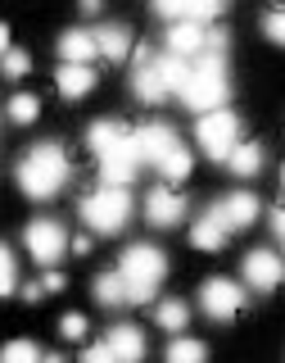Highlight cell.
Returning <instances> with one entry per match:
<instances>
[{"mask_svg":"<svg viewBox=\"0 0 285 363\" xmlns=\"http://www.w3.org/2000/svg\"><path fill=\"white\" fill-rule=\"evenodd\" d=\"M68 173H73L68 150H64L59 141H45V145H37V150L23 155L18 186H23V196H32V200H50V196H59V191H64Z\"/></svg>","mask_w":285,"mask_h":363,"instance_id":"obj_1","label":"cell"},{"mask_svg":"<svg viewBox=\"0 0 285 363\" xmlns=\"http://www.w3.org/2000/svg\"><path fill=\"white\" fill-rule=\"evenodd\" d=\"M118 277H122V286H127V300H136V304L154 300L158 281L168 277L163 250H154V245H132L127 255H122V264H118Z\"/></svg>","mask_w":285,"mask_h":363,"instance_id":"obj_2","label":"cell"},{"mask_svg":"<svg viewBox=\"0 0 285 363\" xmlns=\"http://www.w3.org/2000/svg\"><path fill=\"white\" fill-rule=\"evenodd\" d=\"M226 91H231V82H226V64L222 55H204V60L190 68V82L177 91L181 100H186L190 109H222L226 105Z\"/></svg>","mask_w":285,"mask_h":363,"instance_id":"obj_3","label":"cell"},{"mask_svg":"<svg viewBox=\"0 0 285 363\" xmlns=\"http://www.w3.org/2000/svg\"><path fill=\"white\" fill-rule=\"evenodd\" d=\"M82 218L91 232H122L132 218V191L127 186H100V191H91V196L82 200Z\"/></svg>","mask_w":285,"mask_h":363,"instance_id":"obj_4","label":"cell"},{"mask_svg":"<svg viewBox=\"0 0 285 363\" xmlns=\"http://www.w3.org/2000/svg\"><path fill=\"white\" fill-rule=\"evenodd\" d=\"M195 141L209 159H226L235 150V141H240V118L231 109H209L195 128Z\"/></svg>","mask_w":285,"mask_h":363,"instance_id":"obj_5","label":"cell"},{"mask_svg":"<svg viewBox=\"0 0 285 363\" xmlns=\"http://www.w3.org/2000/svg\"><path fill=\"white\" fill-rule=\"evenodd\" d=\"M23 241H28V255L37 259V264H59L64 250H68V232H64V223H54V218H37L23 232Z\"/></svg>","mask_w":285,"mask_h":363,"instance_id":"obj_6","label":"cell"},{"mask_svg":"<svg viewBox=\"0 0 285 363\" xmlns=\"http://www.w3.org/2000/svg\"><path fill=\"white\" fill-rule=\"evenodd\" d=\"M199 304H204V313H209V318L226 323V318H235V313L245 309V291L235 286V281H226V277H213V281H204Z\"/></svg>","mask_w":285,"mask_h":363,"instance_id":"obj_7","label":"cell"},{"mask_svg":"<svg viewBox=\"0 0 285 363\" xmlns=\"http://www.w3.org/2000/svg\"><path fill=\"white\" fill-rule=\"evenodd\" d=\"M132 145H136V159L141 164H163V155L177 145V132L168 128V123H145V128H136L132 132Z\"/></svg>","mask_w":285,"mask_h":363,"instance_id":"obj_8","label":"cell"},{"mask_svg":"<svg viewBox=\"0 0 285 363\" xmlns=\"http://www.w3.org/2000/svg\"><path fill=\"white\" fill-rule=\"evenodd\" d=\"M285 277V259L272 255V250H249L245 255V281L254 291H277Z\"/></svg>","mask_w":285,"mask_h":363,"instance_id":"obj_9","label":"cell"},{"mask_svg":"<svg viewBox=\"0 0 285 363\" xmlns=\"http://www.w3.org/2000/svg\"><path fill=\"white\" fill-rule=\"evenodd\" d=\"M132 86H136V96L145 100V105H163L173 91H168V82H163V73H158V64H154V55L145 50H136V77H132Z\"/></svg>","mask_w":285,"mask_h":363,"instance_id":"obj_10","label":"cell"},{"mask_svg":"<svg viewBox=\"0 0 285 363\" xmlns=\"http://www.w3.org/2000/svg\"><path fill=\"white\" fill-rule=\"evenodd\" d=\"M213 218H218L226 232H240V227H249L258 218V196H254V191H231V196L213 209Z\"/></svg>","mask_w":285,"mask_h":363,"instance_id":"obj_11","label":"cell"},{"mask_svg":"<svg viewBox=\"0 0 285 363\" xmlns=\"http://www.w3.org/2000/svg\"><path fill=\"white\" fill-rule=\"evenodd\" d=\"M86 145H91V155H95V159H109V155H118V150H132V132L122 128V123L100 118V123H91Z\"/></svg>","mask_w":285,"mask_h":363,"instance_id":"obj_12","label":"cell"},{"mask_svg":"<svg viewBox=\"0 0 285 363\" xmlns=\"http://www.w3.org/2000/svg\"><path fill=\"white\" fill-rule=\"evenodd\" d=\"M181 213H186V200H181L173 186H154L150 196H145V218L154 227H177Z\"/></svg>","mask_w":285,"mask_h":363,"instance_id":"obj_13","label":"cell"},{"mask_svg":"<svg viewBox=\"0 0 285 363\" xmlns=\"http://www.w3.org/2000/svg\"><path fill=\"white\" fill-rule=\"evenodd\" d=\"M154 9L163 18H190V23H209L222 14V0H154Z\"/></svg>","mask_w":285,"mask_h":363,"instance_id":"obj_14","label":"cell"},{"mask_svg":"<svg viewBox=\"0 0 285 363\" xmlns=\"http://www.w3.org/2000/svg\"><path fill=\"white\" fill-rule=\"evenodd\" d=\"M105 345L113 350V359H118V363H141L145 359V336H141V327H132V323H118L105 336Z\"/></svg>","mask_w":285,"mask_h":363,"instance_id":"obj_15","label":"cell"},{"mask_svg":"<svg viewBox=\"0 0 285 363\" xmlns=\"http://www.w3.org/2000/svg\"><path fill=\"white\" fill-rule=\"evenodd\" d=\"M168 50L173 55H199L204 50V23H190V18H173V28H168Z\"/></svg>","mask_w":285,"mask_h":363,"instance_id":"obj_16","label":"cell"},{"mask_svg":"<svg viewBox=\"0 0 285 363\" xmlns=\"http://www.w3.org/2000/svg\"><path fill=\"white\" fill-rule=\"evenodd\" d=\"M59 55H64V64H91L100 55L95 32H82V28L64 32V37H59Z\"/></svg>","mask_w":285,"mask_h":363,"instance_id":"obj_17","label":"cell"},{"mask_svg":"<svg viewBox=\"0 0 285 363\" xmlns=\"http://www.w3.org/2000/svg\"><path fill=\"white\" fill-rule=\"evenodd\" d=\"M54 82H59V96L82 100V96H91V86H95V73H91V64H64L59 73H54Z\"/></svg>","mask_w":285,"mask_h":363,"instance_id":"obj_18","label":"cell"},{"mask_svg":"<svg viewBox=\"0 0 285 363\" xmlns=\"http://www.w3.org/2000/svg\"><path fill=\"white\" fill-rule=\"evenodd\" d=\"M95 45H100V55H109V60H127L132 55V32L122 28V23H109V28L95 32Z\"/></svg>","mask_w":285,"mask_h":363,"instance_id":"obj_19","label":"cell"},{"mask_svg":"<svg viewBox=\"0 0 285 363\" xmlns=\"http://www.w3.org/2000/svg\"><path fill=\"white\" fill-rule=\"evenodd\" d=\"M226 164H231V173H235V177H254L258 168H263V145H254V141H235V150L226 155Z\"/></svg>","mask_w":285,"mask_h":363,"instance_id":"obj_20","label":"cell"},{"mask_svg":"<svg viewBox=\"0 0 285 363\" xmlns=\"http://www.w3.org/2000/svg\"><path fill=\"white\" fill-rule=\"evenodd\" d=\"M190 241H195L199 250H222V245H226V227H222L218 218H213V209L204 213V218H199L195 227H190Z\"/></svg>","mask_w":285,"mask_h":363,"instance_id":"obj_21","label":"cell"},{"mask_svg":"<svg viewBox=\"0 0 285 363\" xmlns=\"http://www.w3.org/2000/svg\"><path fill=\"white\" fill-rule=\"evenodd\" d=\"M154 64H158V73H163V82H168V91H181V86L190 82V68H195V64L186 60V55H173V50H168L163 60H154Z\"/></svg>","mask_w":285,"mask_h":363,"instance_id":"obj_22","label":"cell"},{"mask_svg":"<svg viewBox=\"0 0 285 363\" xmlns=\"http://www.w3.org/2000/svg\"><path fill=\"white\" fill-rule=\"evenodd\" d=\"M204 359H209V345L195 336H177L168 345V363H204Z\"/></svg>","mask_w":285,"mask_h":363,"instance_id":"obj_23","label":"cell"},{"mask_svg":"<svg viewBox=\"0 0 285 363\" xmlns=\"http://www.w3.org/2000/svg\"><path fill=\"white\" fill-rule=\"evenodd\" d=\"M190 164H195V159H190V150L186 145H173V150L163 155V164H158V173H163V182H181V177H190Z\"/></svg>","mask_w":285,"mask_h":363,"instance_id":"obj_24","label":"cell"},{"mask_svg":"<svg viewBox=\"0 0 285 363\" xmlns=\"http://www.w3.org/2000/svg\"><path fill=\"white\" fill-rule=\"evenodd\" d=\"M186 318H190V309H186L181 300H163V304L154 309V323L163 327V332H181V327H186Z\"/></svg>","mask_w":285,"mask_h":363,"instance_id":"obj_25","label":"cell"},{"mask_svg":"<svg viewBox=\"0 0 285 363\" xmlns=\"http://www.w3.org/2000/svg\"><path fill=\"white\" fill-rule=\"evenodd\" d=\"M95 300H100V304H127V286H122L118 272H105V277H95Z\"/></svg>","mask_w":285,"mask_h":363,"instance_id":"obj_26","label":"cell"},{"mask_svg":"<svg viewBox=\"0 0 285 363\" xmlns=\"http://www.w3.org/2000/svg\"><path fill=\"white\" fill-rule=\"evenodd\" d=\"M0 363H41L37 340H9V345L0 350Z\"/></svg>","mask_w":285,"mask_h":363,"instance_id":"obj_27","label":"cell"},{"mask_svg":"<svg viewBox=\"0 0 285 363\" xmlns=\"http://www.w3.org/2000/svg\"><path fill=\"white\" fill-rule=\"evenodd\" d=\"M37 113H41L37 96H14V100H9V118H14V123H32Z\"/></svg>","mask_w":285,"mask_h":363,"instance_id":"obj_28","label":"cell"},{"mask_svg":"<svg viewBox=\"0 0 285 363\" xmlns=\"http://www.w3.org/2000/svg\"><path fill=\"white\" fill-rule=\"evenodd\" d=\"M28 68H32V60L23 50H5V55H0V73H5V77H23Z\"/></svg>","mask_w":285,"mask_h":363,"instance_id":"obj_29","label":"cell"},{"mask_svg":"<svg viewBox=\"0 0 285 363\" xmlns=\"http://www.w3.org/2000/svg\"><path fill=\"white\" fill-rule=\"evenodd\" d=\"M18 281V268H14V255H9L5 245H0V295H9Z\"/></svg>","mask_w":285,"mask_h":363,"instance_id":"obj_30","label":"cell"},{"mask_svg":"<svg viewBox=\"0 0 285 363\" xmlns=\"http://www.w3.org/2000/svg\"><path fill=\"white\" fill-rule=\"evenodd\" d=\"M263 32H267V37L277 41V45H285V5H281V9H272V14L263 18Z\"/></svg>","mask_w":285,"mask_h":363,"instance_id":"obj_31","label":"cell"},{"mask_svg":"<svg viewBox=\"0 0 285 363\" xmlns=\"http://www.w3.org/2000/svg\"><path fill=\"white\" fill-rule=\"evenodd\" d=\"M59 336L82 340V336H86V318H82V313H64V318H59Z\"/></svg>","mask_w":285,"mask_h":363,"instance_id":"obj_32","label":"cell"},{"mask_svg":"<svg viewBox=\"0 0 285 363\" xmlns=\"http://www.w3.org/2000/svg\"><path fill=\"white\" fill-rule=\"evenodd\" d=\"M226 41H231V32H222V28L204 32V50H209V55H222V50H226Z\"/></svg>","mask_w":285,"mask_h":363,"instance_id":"obj_33","label":"cell"},{"mask_svg":"<svg viewBox=\"0 0 285 363\" xmlns=\"http://www.w3.org/2000/svg\"><path fill=\"white\" fill-rule=\"evenodd\" d=\"M82 363H118V359H113V350L105 345V340H100V345H91L86 354H82Z\"/></svg>","mask_w":285,"mask_h":363,"instance_id":"obj_34","label":"cell"},{"mask_svg":"<svg viewBox=\"0 0 285 363\" xmlns=\"http://www.w3.org/2000/svg\"><path fill=\"white\" fill-rule=\"evenodd\" d=\"M64 286V277H59V272H45V281H41V291L45 295H54V291H59Z\"/></svg>","mask_w":285,"mask_h":363,"instance_id":"obj_35","label":"cell"},{"mask_svg":"<svg viewBox=\"0 0 285 363\" xmlns=\"http://www.w3.org/2000/svg\"><path fill=\"white\" fill-rule=\"evenodd\" d=\"M272 232H277V236H285V204H281L277 213H272Z\"/></svg>","mask_w":285,"mask_h":363,"instance_id":"obj_36","label":"cell"},{"mask_svg":"<svg viewBox=\"0 0 285 363\" xmlns=\"http://www.w3.org/2000/svg\"><path fill=\"white\" fill-rule=\"evenodd\" d=\"M82 5V14H100V0H77Z\"/></svg>","mask_w":285,"mask_h":363,"instance_id":"obj_37","label":"cell"},{"mask_svg":"<svg viewBox=\"0 0 285 363\" xmlns=\"http://www.w3.org/2000/svg\"><path fill=\"white\" fill-rule=\"evenodd\" d=\"M5 50H9V28L0 23V55H5Z\"/></svg>","mask_w":285,"mask_h":363,"instance_id":"obj_38","label":"cell"},{"mask_svg":"<svg viewBox=\"0 0 285 363\" xmlns=\"http://www.w3.org/2000/svg\"><path fill=\"white\" fill-rule=\"evenodd\" d=\"M281 182H285V168H281Z\"/></svg>","mask_w":285,"mask_h":363,"instance_id":"obj_39","label":"cell"},{"mask_svg":"<svg viewBox=\"0 0 285 363\" xmlns=\"http://www.w3.org/2000/svg\"><path fill=\"white\" fill-rule=\"evenodd\" d=\"M222 5H226V0H222Z\"/></svg>","mask_w":285,"mask_h":363,"instance_id":"obj_40","label":"cell"}]
</instances>
